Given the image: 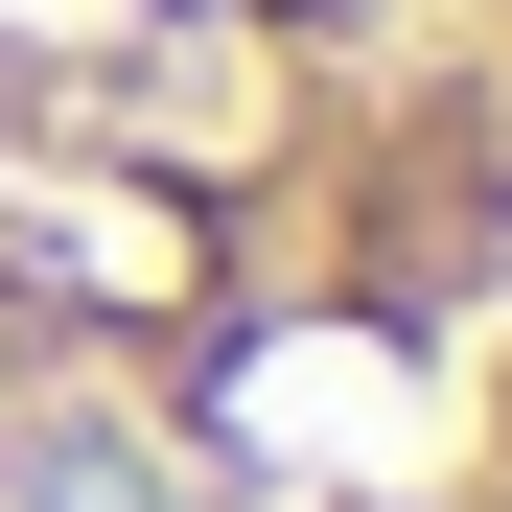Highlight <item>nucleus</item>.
Returning a JSON list of instances; mask_svg holds the SVG:
<instances>
[{
  "label": "nucleus",
  "mask_w": 512,
  "mask_h": 512,
  "mask_svg": "<svg viewBox=\"0 0 512 512\" xmlns=\"http://www.w3.org/2000/svg\"><path fill=\"white\" fill-rule=\"evenodd\" d=\"M0 512H512V0H0Z\"/></svg>",
  "instance_id": "1"
}]
</instances>
